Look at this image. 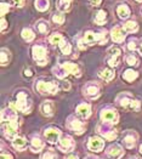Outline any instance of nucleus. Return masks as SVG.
Instances as JSON below:
<instances>
[{"mask_svg": "<svg viewBox=\"0 0 142 159\" xmlns=\"http://www.w3.org/2000/svg\"><path fill=\"white\" fill-rule=\"evenodd\" d=\"M33 98L26 89H20L13 95V101H10L9 107L23 114H29L33 111Z\"/></svg>", "mask_w": 142, "mask_h": 159, "instance_id": "obj_1", "label": "nucleus"}, {"mask_svg": "<svg viewBox=\"0 0 142 159\" xmlns=\"http://www.w3.org/2000/svg\"><path fill=\"white\" fill-rule=\"evenodd\" d=\"M116 105L126 111H131V112H140L142 108L141 101L137 100L129 91H123V93H118L116 97Z\"/></svg>", "mask_w": 142, "mask_h": 159, "instance_id": "obj_2", "label": "nucleus"}, {"mask_svg": "<svg viewBox=\"0 0 142 159\" xmlns=\"http://www.w3.org/2000/svg\"><path fill=\"white\" fill-rule=\"evenodd\" d=\"M33 89H34L35 93H38L41 96H49V95H56L58 93L60 86L56 83V80L41 77V78L34 80Z\"/></svg>", "mask_w": 142, "mask_h": 159, "instance_id": "obj_3", "label": "nucleus"}, {"mask_svg": "<svg viewBox=\"0 0 142 159\" xmlns=\"http://www.w3.org/2000/svg\"><path fill=\"white\" fill-rule=\"evenodd\" d=\"M30 53L34 62H37L38 66L44 67L49 63V49L45 43L39 41L33 44L30 48Z\"/></svg>", "mask_w": 142, "mask_h": 159, "instance_id": "obj_4", "label": "nucleus"}, {"mask_svg": "<svg viewBox=\"0 0 142 159\" xmlns=\"http://www.w3.org/2000/svg\"><path fill=\"white\" fill-rule=\"evenodd\" d=\"M20 125H21L20 118L1 121V131H2L4 137L6 140H9V141H13L18 136Z\"/></svg>", "mask_w": 142, "mask_h": 159, "instance_id": "obj_5", "label": "nucleus"}, {"mask_svg": "<svg viewBox=\"0 0 142 159\" xmlns=\"http://www.w3.org/2000/svg\"><path fill=\"white\" fill-rule=\"evenodd\" d=\"M66 128L77 136H80L86 131V123L84 119L79 118L77 114H71L66 120Z\"/></svg>", "mask_w": 142, "mask_h": 159, "instance_id": "obj_6", "label": "nucleus"}, {"mask_svg": "<svg viewBox=\"0 0 142 159\" xmlns=\"http://www.w3.org/2000/svg\"><path fill=\"white\" fill-rule=\"evenodd\" d=\"M98 118L101 120V123L104 124H111V125H116L119 123V113L113 106L102 107L98 112Z\"/></svg>", "mask_w": 142, "mask_h": 159, "instance_id": "obj_7", "label": "nucleus"}, {"mask_svg": "<svg viewBox=\"0 0 142 159\" xmlns=\"http://www.w3.org/2000/svg\"><path fill=\"white\" fill-rule=\"evenodd\" d=\"M102 93V88L97 81H88L85 83V85H83L81 88V93L85 98L90 100V101H95L97 100Z\"/></svg>", "mask_w": 142, "mask_h": 159, "instance_id": "obj_8", "label": "nucleus"}, {"mask_svg": "<svg viewBox=\"0 0 142 159\" xmlns=\"http://www.w3.org/2000/svg\"><path fill=\"white\" fill-rule=\"evenodd\" d=\"M62 136V131L56 125H48L43 129V137L50 145H57Z\"/></svg>", "mask_w": 142, "mask_h": 159, "instance_id": "obj_9", "label": "nucleus"}, {"mask_svg": "<svg viewBox=\"0 0 142 159\" xmlns=\"http://www.w3.org/2000/svg\"><path fill=\"white\" fill-rule=\"evenodd\" d=\"M106 62L108 67H112V68H116L120 65L121 60H123V53H121V49L118 48V46H111L107 49L106 51Z\"/></svg>", "mask_w": 142, "mask_h": 159, "instance_id": "obj_10", "label": "nucleus"}, {"mask_svg": "<svg viewBox=\"0 0 142 159\" xmlns=\"http://www.w3.org/2000/svg\"><path fill=\"white\" fill-rule=\"evenodd\" d=\"M96 131L98 134V136H101L102 139L107 140V141H116L118 139V130L111 124L100 123L96 126Z\"/></svg>", "mask_w": 142, "mask_h": 159, "instance_id": "obj_11", "label": "nucleus"}, {"mask_svg": "<svg viewBox=\"0 0 142 159\" xmlns=\"http://www.w3.org/2000/svg\"><path fill=\"white\" fill-rule=\"evenodd\" d=\"M56 147H57L58 151H61V152L67 154V153H71V152H73L76 149V141L71 135L62 134V136H61L60 141L57 142Z\"/></svg>", "mask_w": 142, "mask_h": 159, "instance_id": "obj_12", "label": "nucleus"}, {"mask_svg": "<svg viewBox=\"0 0 142 159\" xmlns=\"http://www.w3.org/2000/svg\"><path fill=\"white\" fill-rule=\"evenodd\" d=\"M137 141H139V134L135 130H125L121 134V142L128 149L135 148V146L137 145Z\"/></svg>", "mask_w": 142, "mask_h": 159, "instance_id": "obj_13", "label": "nucleus"}, {"mask_svg": "<svg viewBox=\"0 0 142 159\" xmlns=\"http://www.w3.org/2000/svg\"><path fill=\"white\" fill-rule=\"evenodd\" d=\"M86 148L94 152V153H100L104 148V139L101 136H90L86 141Z\"/></svg>", "mask_w": 142, "mask_h": 159, "instance_id": "obj_14", "label": "nucleus"}, {"mask_svg": "<svg viewBox=\"0 0 142 159\" xmlns=\"http://www.w3.org/2000/svg\"><path fill=\"white\" fill-rule=\"evenodd\" d=\"M44 148H45L44 139L39 134H32L29 136V149L33 153H39L44 151Z\"/></svg>", "mask_w": 142, "mask_h": 159, "instance_id": "obj_15", "label": "nucleus"}, {"mask_svg": "<svg viewBox=\"0 0 142 159\" xmlns=\"http://www.w3.org/2000/svg\"><path fill=\"white\" fill-rule=\"evenodd\" d=\"M125 151L121 145L119 143H112L106 148V156L111 159H121Z\"/></svg>", "mask_w": 142, "mask_h": 159, "instance_id": "obj_16", "label": "nucleus"}, {"mask_svg": "<svg viewBox=\"0 0 142 159\" xmlns=\"http://www.w3.org/2000/svg\"><path fill=\"white\" fill-rule=\"evenodd\" d=\"M109 34H111V39L113 40L114 43H117V44L123 43L125 40V38H126V32L124 30V28H123L121 25H117V26L113 27L111 29Z\"/></svg>", "mask_w": 142, "mask_h": 159, "instance_id": "obj_17", "label": "nucleus"}, {"mask_svg": "<svg viewBox=\"0 0 142 159\" xmlns=\"http://www.w3.org/2000/svg\"><path fill=\"white\" fill-rule=\"evenodd\" d=\"M91 113H92V108L89 102H80L76 107V114L81 119H89L91 117Z\"/></svg>", "mask_w": 142, "mask_h": 159, "instance_id": "obj_18", "label": "nucleus"}, {"mask_svg": "<svg viewBox=\"0 0 142 159\" xmlns=\"http://www.w3.org/2000/svg\"><path fill=\"white\" fill-rule=\"evenodd\" d=\"M61 65H62L63 69L68 74H71V75H73L76 78H80L81 77V69H80V67L78 66L77 63H73L71 61H65Z\"/></svg>", "mask_w": 142, "mask_h": 159, "instance_id": "obj_19", "label": "nucleus"}, {"mask_svg": "<svg viewBox=\"0 0 142 159\" xmlns=\"http://www.w3.org/2000/svg\"><path fill=\"white\" fill-rule=\"evenodd\" d=\"M40 109V113L46 117V118H50L55 114V103L51 100H46V101H43L41 105L39 107Z\"/></svg>", "mask_w": 142, "mask_h": 159, "instance_id": "obj_20", "label": "nucleus"}, {"mask_svg": "<svg viewBox=\"0 0 142 159\" xmlns=\"http://www.w3.org/2000/svg\"><path fill=\"white\" fill-rule=\"evenodd\" d=\"M116 12L120 20H128L131 15V9L126 2H119L116 7Z\"/></svg>", "mask_w": 142, "mask_h": 159, "instance_id": "obj_21", "label": "nucleus"}, {"mask_svg": "<svg viewBox=\"0 0 142 159\" xmlns=\"http://www.w3.org/2000/svg\"><path fill=\"white\" fill-rule=\"evenodd\" d=\"M98 77L103 81H112V80L116 78V70L112 68V67H104V68H101L98 70Z\"/></svg>", "mask_w": 142, "mask_h": 159, "instance_id": "obj_22", "label": "nucleus"}, {"mask_svg": "<svg viewBox=\"0 0 142 159\" xmlns=\"http://www.w3.org/2000/svg\"><path fill=\"white\" fill-rule=\"evenodd\" d=\"M11 145H12L13 149H16L17 152H22L25 151L28 146V142H27V139L22 135H18L13 141H11Z\"/></svg>", "mask_w": 142, "mask_h": 159, "instance_id": "obj_23", "label": "nucleus"}, {"mask_svg": "<svg viewBox=\"0 0 142 159\" xmlns=\"http://www.w3.org/2000/svg\"><path fill=\"white\" fill-rule=\"evenodd\" d=\"M34 28H35V30L38 32L39 34H49V32H50V25L44 18L38 20L35 22V25H34Z\"/></svg>", "mask_w": 142, "mask_h": 159, "instance_id": "obj_24", "label": "nucleus"}, {"mask_svg": "<svg viewBox=\"0 0 142 159\" xmlns=\"http://www.w3.org/2000/svg\"><path fill=\"white\" fill-rule=\"evenodd\" d=\"M121 26L124 28V30L130 34H135L139 32V23L136 20H126L125 22L121 23Z\"/></svg>", "mask_w": 142, "mask_h": 159, "instance_id": "obj_25", "label": "nucleus"}, {"mask_svg": "<svg viewBox=\"0 0 142 159\" xmlns=\"http://www.w3.org/2000/svg\"><path fill=\"white\" fill-rule=\"evenodd\" d=\"M137 78H139V72H136L134 68H128L121 73V79L125 80L126 83H132Z\"/></svg>", "mask_w": 142, "mask_h": 159, "instance_id": "obj_26", "label": "nucleus"}, {"mask_svg": "<svg viewBox=\"0 0 142 159\" xmlns=\"http://www.w3.org/2000/svg\"><path fill=\"white\" fill-rule=\"evenodd\" d=\"M107 11L106 10H97L96 12L94 13V17H92V21L95 25H98V26H102L107 22Z\"/></svg>", "mask_w": 142, "mask_h": 159, "instance_id": "obj_27", "label": "nucleus"}, {"mask_svg": "<svg viewBox=\"0 0 142 159\" xmlns=\"http://www.w3.org/2000/svg\"><path fill=\"white\" fill-rule=\"evenodd\" d=\"M58 49H60L61 53H62V55H65V56L71 55V53H72V51H73L72 44L69 43V40L67 39V38H63V39L61 40V43L58 44Z\"/></svg>", "mask_w": 142, "mask_h": 159, "instance_id": "obj_28", "label": "nucleus"}, {"mask_svg": "<svg viewBox=\"0 0 142 159\" xmlns=\"http://www.w3.org/2000/svg\"><path fill=\"white\" fill-rule=\"evenodd\" d=\"M73 0H56V9L60 12H67L71 10Z\"/></svg>", "mask_w": 142, "mask_h": 159, "instance_id": "obj_29", "label": "nucleus"}, {"mask_svg": "<svg viewBox=\"0 0 142 159\" xmlns=\"http://www.w3.org/2000/svg\"><path fill=\"white\" fill-rule=\"evenodd\" d=\"M21 37L27 43H32L33 40L35 39V32L32 28H29V27H25L21 30Z\"/></svg>", "mask_w": 142, "mask_h": 159, "instance_id": "obj_30", "label": "nucleus"}, {"mask_svg": "<svg viewBox=\"0 0 142 159\" xmlns=\"http://www.w3.org/2000/svg\"><path fill=\"white\" fill-rule=\"evenodd\" d=\"M83 37H84V40H85V43H86L88 46H92V45L97 44L96 32H94V30H90V29L86 30V32L83 34Z\"/></svg>", "mask_w": 142, "mask_h": 159, "instance_id": "obj_31", "label": "nucleus"}, {"mask_svg": "<svg viewBox=\"0 0 142 159\" xmlns=\"http://www.w3.org/2000/svg\"><path fill=\"white\" fill-rule=\"evenodd\" d=\"M63 38L65 37L62 35L61 32H52L51 34L48 35V41H49V44H51L52 46H58V44L61 43V40Z\"/></svg>", "mask_w": 142, "mask_h": 159, "instance_id": "obj_32", "label": "nucleus"}, {"mask_svg": "<svg viewBox=\"0 0 142 159\" xmlns=\"http://www.w3.org/2000/svg\"><path fill=\"white\" fill-rule=\"evenodd\" d=\"M10 61H11V52H10V50L6 49V48H1V50H0V62H1V66H7L10 63Z\"/></svg>", "mask_w": 142, "mask_h": 159, "instance_id": "obj_33", "label": "nucleus"}, {"mask_svg": "<svg viewBox=\"0 0 142 159\" xmlns=\"http://www.w3.org/2000/svg\"><path fill=\"white\" fill-rule=\"evenodd\" d=\"M96 37H97V44L98 45H104V44H107V41L109 39L111 34L106 29H101V30H97L96 32Z\"/></svg>", "mask_w": 142, "mask_h": 159, "instance_id": "obj_34", "label": "nucleus"}, {"mask_svg": "<svg viewBox=\"0 0 142 159\" xmlns=\"http://www.w3.org/2000/svg\"><path fill=\"white\" fill-rule=\"evenodd\" d=\"M34 7L40 12H45L50 7V0H34Z\"/></svg>", "mask_w": 142, "mask_h": 159, "instance_id": "obj_35", "label": "nucleus"}, {"mask_svg": "<svg viewBox=\"0 0 142 159\" xmlns=\"http://www.w3.org/2000/svg\"><path fill=\"white\" fill-rule=\"evenodd\" d=\"M65 21H66V16L63 12L57 11V12H53L51 15V22L53 25H56V26H62L65 23Z\"/></svg>", "mask_w": 142, "mask_h": 159, "instance_id": "obj_36", "label": "nucleus"}, {"mask_svg": "<svg viewBox=\"0 0 142 159\" xmlns=\"http://www.w3.org/2000/svg\"><path fill=\"white\" fill-rule=\"evenodd\" d=\"M52 73H53V74L56 75V78H58V79H65L66 77L68 75V73L63 69V67H62L61 63H57L56 66L52 67Z\"/></svg>", "mask_w": 142, "mask_h": 159, "instance_id": "obj_37", "label": "nucleus"}, {"mask_svg": "<svg viewBox=\"0 0 142 159\" xmlns=\"http://www.w3.org/2000/svg\"><path fill=\"white\" fill-rule=\"evenodd\" d=\"M139 44H140V40L137 39V38H130L128 41H126V44H125V49L129 51V52H134V51H136L137 49H139Z\"/></svg>", "mask_w": 142, "mask_h": 159, "instance_id": "obj_38", "label": "nucleus"}, {"mask_svg": "<svg viewBox=\"0 0 142 159\" xmlns=\"http://www.w3.org/2000/svg\"><path fill=\"white\" fill-rule=\"evenodd\" d=\"M125 62L129 65L130 67H137L139 66V57L134 52H130L125 56Z\"/></svg>", "mask_w": 142, "mask_h": 159, "instance_id": "obj_39", "label": "nucleus"}, {"mask_svg": "<svg viewBox=\"0 0 142 159\" xmlns=\"http://www.w3.org/2000/svg\"><path fill=\"white\" fill-rule=\"evenodd\" d=\"M56 152L53 148H46L43 151V153L40 154V159H56Z\"/></svg>", "mask_w": 142, "mask_h": 159, "instance_id": "obj_40", "label": "nucleus"}, {"mask_svg": "<svg viewBox=\"0 0 142 159\" xmlns=\"http://www.w3.org/2000/svg\"><path fill=\"white\" fill-rule=\"evenodd\" d=\"M76 40V44H77V48L79 50H86V48H88V45H86V43H85V40H84V37L81 35H78L77 38H74Z\"/></svg>", "mask_w": 142, "mask_h": 159, "instance_id": "obj_41", "label": "nucleus"}, {"mask_svg": "<svg viewBox=\"0 0 142 159\" xmlns=\"http://www.w3.org/2000/svg\"><path fill=\"white\" fill-rule=\"evenodd\" d=\"M10 10H11L10 2L2 1L1 2V17H5V15H7V12H10Z\"/></svg>", "mask_w": 142, "mask_h": 159, "instance_id": "obj_42", "label": "nucleus"}, {"mask_svg": "<svg viewBox=\"0 0 142 159\" xmlns=\"http://www.w3.org/2000/svg\"><path fill=\"white\" fill-rule=\"evenodd\" d=\"M7 2H10L11 5L13 6H16V7H23L25 6V4H26V0H9Z\"/></svg>", "mask_w": 142, "mask_h": 159, "instance_id": "obj_43", "label": "nucleus"}, {"mask_svg": "<svg viewBox=\"0 0 142 159\" xmlns=\"http://www.w3.org/2000/svg\"><path fill=\"white\" fill-rule=\"evenodd\" d=\"M33 74H34V72H33V69H32V68L27 67V68L23 69V77H26V78H30V77H33Z\"/></svg>", "mask_w": 142, "mask_h": 159, "instance_id": "obj_44", "label": "nucleus"}, {"mask_svg": "<svg viewBox=\"0 0 142 159\" xmlns=\"http://www.w3.org/2000/svg\"><path fill=\"white\" fill-rule=\"evenodd\" d=\"M1 159H13L12 153H10L9 151H1Z\"/></svg>", "mask_w": 142, "mask_h": 159, "instance_id": "obj_45", "label": "nucleus"}, {"mask_svg": "<svg viewBox=\"0 0 142 159\" xmlns=\"http://www.w3.org/2000/svg\"><path fill=\"white\" fill-rule=\"evenodd\" d=\"M65 159H79V154L76 152H71V153H67L65 156Z\"/></svg>", "mask_w": 142, "mask_h": 159, "instance_id": "obj_46", "label": "nucleus"}, {"mask_svg": "<svg viewBox=\"0 0 142 159\" xmlns=\"http://www.w3.org/2000/svg\"><path fill=\"white\" fill-rule=\"evenodd\" d=\"M7 28V21L5 20V17H1V32L4 33Z\"/></svg>", "mask_w": 142, "mask_h": 159, "instance_id": "obj_47", "label": "nucleus"}, {"mask_svg": "<svg viewBox=\"0 0 142 159\" xmlns=\"http://www.w3.org/2000/svg\"><path fill=\"white\" fill-rule=\"evenodd\" d=\"M62 89L66 90V91H68V90L71 89V83H69V81H67V80L63 81V83H62Z\"/></svg>", "mask_w": 142, "mask_h": 159, "instance_id": "obj_48", "label": "nucleus"}, {"mask_svg": "<svg viewBox=\"0 0 142 159\" xmlns=\"http://www.w3.org/2000/svg\"><path fill=\"white\" fill-rule=\"evenodd\" d=\"M101 1H102V0H92L91 4H92V6H100Z\"/></svg>", "mask_w": 142, "mask_h": 159, "instance_id": "obj_49", "label": "nucleus"}, {"mask_svg": "<svg viewBox=\"0 0 142 159\" xmlns=\"http://www.w3.org/2000/svg\"><path fill=\"white\" fill-rule=\"evenodd\" d=\"M137 51L140 53V56H142V39H140V44H139V49H137Z\"/></svg>", "mask_w": 142, "mask_h": 159, "instance_id": "obj_50", "label": "nucleus"}, {"mask_svg": "<svg viewBox=\"0 0 142 159\" xmlns=\"http://www.w3.org/2000/svg\"><path fill=\"white\" fill-rule=\"evenodd\" d=\"M84 159H101V158H98V157H96V156H92V154H89V156H86Z\"/></svg>", "mask_w": 142, "mask_h": 159, "instance_id": "obj_51", "label": "nucleus"}, {"mask_svg": "<svg viewBox=\"0 0 142 159\" xmlns=\"http://www.w3.org/2000/svg\"><path fill=\"white\" fill-rule=\"evenodd\" d=\"M139 151H140V153L142 154V143L140 145V148H139Z\"/></svg>", "mask_w": 142, "mask_h": 159, "instance_id": "obj_52", "label": "nucleus"}, {"mask_svg": "<svg viewBox=\"0 0 142 159\" xmlns=\"http://www.w3.org/2000/svg\"><path fill=\"white\" fill-rule=\"evenodd\" d=\"M129 159H139V158H137V157H130Z\"/></svg>", "mask_w": 142, "mask_h": 159, "instance_id": "obj_53", "label": "nucleus"}, {"mask_svg": "<svg viewBox=\"0 0 142 159\" xmlns=\"http://www.w3.org/2000/svg\"><path fill=\"white\" fill-rule=\"evenodd\" d=\"M136 1H137V2H142V0H136Z\"/></svg>", "mask_w": 142, "mask_h": 159, "instance_id": "obj_54", "label": "nucleus"}, {"mask_svg": "<svg viewBox=\"0 0 142 159\" xmlns=\"http://www.w3.org/2000/svg\"><path fill=\"white\" fill-rule=\"evenodd\" d=\"M90 1H92V0H90Z\"/></svg>", "mask_w": 142, "mask_h": 159, "instance_id": "obj_55", "label": "nucleus"}]
</instances>
